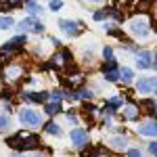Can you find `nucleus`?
Masks as SVG:
<instances>
[{"label":"nucleus","mask_w":157,"mask_h":157,"mask_svg":"<svg viewBox=\"0 0 157 157\" xmlns=\"http://www.w3.org/2000/svg\"><path fill=\"white\" fill-rule=\"evenodd\" d=\"M50 67H71V55H69V50H61L59 55H55L52 63L46 65V69H50Z\"/></svg>","instance_id":"nucleus-1"},{"label":"nucleus","mask_w":157,"mask_h":157,"mask_svg":"<svg viewBox=\"0 0 157 157\" xmlns=\"http://www.w3.org/2000/svg\"><path fill=\"white\" fill-rule=\"evenodd\" d=\"M147 27H149V23H147L145 17H136V19H132V21H130V32H132L134 36L145 38V36H147V32H149Z\"/></svg>","instance_id":"nucleus-2"},{"label":"nucleus","mask_w":157,"mask_h":157,"mask_svg":"<svg viewBox=\"0 0 157 157\" xmlns=\"http://www.w3.org/2000/svg\"><path fill=\"white\" fill-rule=\"evenodd\" d=\"M103 73H105V78H107L109 82L120 80V69H117V65H115L113 59H107V63L103 65Z\"/></svg>","instance_id":"nucleus-3"},{"label":"nucleus","mask_w":157,"mask_h":157,"mask_svg":"<svg viewBox=\"0 0 157 157\" xmlns=\"http://www.w3.org/2000/svg\"><path fill=\"white\" fill-rule=\"evenodd\" d=\"M23 78V67L19 65H9L6 71H4V82H17Z\"/></svg>","instance_id":"nucleus-4"},{"label":"nucleus","mask_w":157,"mask_h":157,"mask_svg":"<svg viewBox=\"0 0 157 157\" xmlns=\"http://www.w3.org/2000/svg\"><path fill=\"white\" fill-rule=\"evenodd\" d=\"M71 143H73V147H78V149H84V147L88 145V134H86L84 130H80V128H75V130H71Z\"/></svg>","instance_id":"nucleus-5"},{"label":"nucleus","mask_w":157,"mask_h":157,"mask_svg":"<svg viewBox=\"0 0 157 157\" xmlns=\"http://www.w3.org/2000/svg\"><path fill=\"white\" fill-rule=\"evenodd\" d=\"M19 120L23 121V124H29V126H38V124H40V115H38L36 111L23 109V111L19 113Z\"/></svg>","instance_id":"nucleus-6"},{"label":"nucleus","mask_w":157,"mask_h":157,"mask_svg":"<svg viewBox=\"0 0 157 157\" xmlns=\"http://www.w3.org/2000/svg\"><path fill=\"white\" fill-rule=\"evenodd\" d=\"M25 44V36H17L13 38L11 42H6L4 46H2V52H15V50H21Z\"/></svg>","instance_id":"nucleus-7"},{"label":"nucleus","mask_w":157,"mask_h":157,"mask_svg":"<svg viewBox=\"0 0 157 157\" xmlns=\"http://www.w3.org/2000/svg\"><path fill=\"white\" fill-rule=\"evenodd\" d=\"M138 67L140 69H149L151 65H153V55L149 52V50H143V52H138Z\"/></svg>","instance_id":"nucleus-8"},{"label":"nucleus","mask_w":157,"mask_h":157,"mask_svg":"<svg viewBox=\"0 0 157 157\" xmlns=\"http://www.w3.org/2000/svg\"><path fill=\"white\" fill-rule=\"evenodd\" d=\"M59 25H61V29L65 32V34H69V36H75V34H80V27H78V23L75 21H59Z\"/></svg>","instance_id":"nucleus-9"},{"label":"nucleus","mask_w":157,"mask_h":157,"mask_svg":"<svg viewBox=\"0 0 157 157\" xmlns=\"http://www.w3.org/2000/svg\"><path fill=\"white\" fill-rule=\"evenodd\" d=\"M21 97H23L25 101H29V103H44V101L48 98V94H46V92H23Z\"/></svg>","instance_id":"nucleus-10"},{"label":"nucleus","mask_w":157,"mask_h":157,"mask_svg":"<svg viewBox=\"0 0 157 157\" xmlns=\"http://www.w3.org/2000/svg\"><path fill=\"white\" fill-rule=\"evenodd\" d=\"M138 132L143 136H157V121H147L138 128Z\"/></svg>","instance_id":"nucleus-11"},{"label":"nucleus","mask_w":157,"mask_h":157,"mask_svg":"<svg viewBox=\"0 0 157 157\" xmlns=\"http://www.w3.org/2000/svg\"><path fill=\"white\" fill-rule=\"evenodd\" d=\"M121 113H124V117H126V120H138V107L132 105V103H130V105H126Z\"/></svg>","instance_id":"nucleus-12"},{"label":"nucleus","mask_w":157,"mask_h":157,"mask_svg":"<svg viewBox=\"0 0 157 157\" xmlns=\"http://www.w3.org/2000/svg\"><path fill=\"white\" fill-rule=\"evenodd\" d=\"M136 88H138V92H151V90L155 88V80H147V78H143V80L136 84Z\"/></svg>","instance_id":"nucleus-13"},{"label":"nucleus","mask_w":157,"mask_h":157,"mask_svg":"<svg viewBox=\"0 0 157 157\" xmlns=\"http://www.w3.org/2000/svg\"><path fill=\"white\" fill-rule=\"evenodd\" d=\"M65 84L71 86V88H78V86L84 84V75H80V73H75V75H69V78L65 80Z\"/></svg>","instance_id":"nucleus-14"},{"label":"nucleus","mask_w":157,"mask_h":157,"mask_svg":"<svg viewBox=\"0 0 157 157\" xmlns=\"http://www.w3.org/2000/svg\"><path fill=\"white\" fill-rule=\"evenodd\" d=\"M109 145L113 147L115 151H124V149H126V138H111Z\"/></svg>","instance_id":"nucleus-15"},{"label":"nucleus","mask_w":157,"mask_h":157,"mask_svg":"<svg viewBox=\"0 0 157 157\" xmlns=\"http://www.w3.org/2000/svg\"><path fill=\"white\" fill-rule=\"evenodd\" d=\"M120 80H124V84H130L132 82V69H128V67L120 69Z\"/></svg>","instance_id":"nucleus-16"},{"label":"nucleus","mask_w":157,"mask_h":157,"mask_svg":"<svg viewBox=\"0 0 157 157\" xmlns=\"http://www.w3.org/2000/svg\"><path fill=\"white\" fill-rule=\"evenodd\" d=\"M44 111L48 113V115H55V113H61V105L55 101V103H50V105H46L44 107Z\"/></svg>","instance_id":"nucleus-17"},{"label":"nucleus","mask_w":157,"mask_h":157,"mask_svg":"<svg viewBox=\"0 0 157 157\" xmlns=\"http://www.w3.org/2000/svg\"><path fill=\"white\" fill-rule=\"evenodd\" d=\"M21 2H23V0H2L0 6H2V9H15V6H19Z\"/></svg>","instance_id":"nucleus-18"},{"label":"nucleus","mask_w":157,"mask_h":157,"mask_svg":"<svg viewBox=\"0 0 157 157\" xmlns=\"http://www.w3.org/2000/svg\"><path fill=\"white\" fill-rule=\"evenodd\" d=\"M140 107L147 109L149 113H153V111H155V101H151V98H147V101H140Z\"/></svg>","instance_id":"nucleus-19"},{"label":"nucleus","mask_w":157,"mask_h":157,"mask_svg":"<svg viewBox=\"0 0 157 157\" xmlns=\"http://www.w3.org/2000/svg\"><path fill=\"white\" fill-rule=\"evenodd\" d=\"M34 25H36V21H34L32 17H27V19H23V21L19 23V27H21V29H34Z\"/></svg>","instance_id":"nucleus-20"},{"label":"nucleus","mask_w":157,"mask_h":157,"mask_svg":"<svg viewBox=\"0 0 157 157\" xmlns=\"http://www.w3.org/2000/svg\"><path fill=\"white\" fill-rule=\"evenodd\" d=\"M46 132L48 134H61V128L55 124V121H48V124H46Z\"/></svg>","instance_id":"nucleus-21"},{"label":"nucleus","mask_w":157,"mask_h":157,"mask_svg":"<svg viewBox=\"0 0 157 157\" xmlns=\"http://www.w3.org/2000/svg\"><path fill=\"white\" fill-rule=\"evenodd\" d=\"M13 27V19L11 17H0V29H9Z\"/></svg>","instance_id":"nucleus-22"},{"label":"nucleus","mask_w":157,"mask_h":157,"mask_svg":"<svg viewBox=\"0 0 157 157\" xmlns=\"http://www.w3.org/2000/svg\"><path fill=\"white\" fill-rule=\"evenodd\" d=\"M107 15H109V9H105V11H98V13H94V19H97V21H103Z\"/></svg>","instance_id":"nucleus-23"},{"label":"nucleus","mask_w":157,"mask_h":157,"mask_svg":"<svg viewBox=\"0 0 157 157\" xmlns=\"http://www.w3.org/2000/svg\"><path fill=\"white\" fill-rule=\"evenodd\" d=\"M103 111H105V115H113V113H115V105H111V103H107Z\"/></svg>","instance_id":"nucleus-24"},{"label":"nucleus","mask_w":157,"mask_h":157,"mask_svg":"<svg viewBox=\"0 0 157 157\" xmlns=\"http://www.w3.org/2000/svg\"><path fill=\"white\" fill-rule=\"evenodd\" d=\"M61 6H63V0H50V9L52 11H59Z\"/></svg>","instance_id":"nucleus-25"},{"label":"nucleus","mask_w":157,"mask_h":157,"mask_svg":"<svg viewBox=\"0 0 157 157\" xmlns=\"http://www.w3.org/2000/svg\"><path fill=\"white\" fill-rule=\"evenodd\" d=\"M4 128H9V117L6 115H0V130H4Z\"/></svg>","instance_id":"nucleus-26"},{"label":"nucleus","mask_w":157,"mask_h":157,"mask_svg":"<svg viewBox=\"0 0 157 157\" xmlns=\"http://www.w3.org/2000/svg\"><path fill=\"white\" fill-rule=\"evenodd\" d=\"M0 97L4 98V101H6V98H11V97H13V90H11V88H4V90H2V94H0Z\"/></svg>","instance_id":"nucleus-27"},{"label":"nucleus","mask_w":157,"mask_h":157,"mask_svg":"<svg viewBox=\"0 0 157 157\" xmlns=\"http://www.w3.org/2000/svg\"><path fill=\"white\" fill-rule=\"evenodd\" d=\"M151 11H153V19H155V32H157V0L153 2V6H151Z\"/></svg>","instance_id":"nucleus-28"},{"label":"nucleus","mask_w":157,"mask_h":157,"mask_svg":"<svg viewBox=\"0 0 157 157\" xmlns=\"http://www.w3.org/2000/svg\"><path fill=\"white\" fill-rule=\"evenodd\" d=\"M103 55H105V59H111V57H113V50L109 48V46H105V50H103Z\"/></svg>","instance_id":"nucleus-29"},{"label":"nucleus","mask_w":157,"mask_h":157,"mask_svg":"<svg viewBox=\"0 0 157 157\" xmlns=\"http://www.w3.org/2000/svg\"><path fill=\"white\" fill-rule=\"evenodd\" d=\"M149 153H151V155H157V143H151V145H149Z\"/></svg>","instance_id":"nucleus-30"},{"label":"nucleus","mask_w":157,"mask_h":157,"mask_svg":"<svg viewBox=\"0 0 157 157\" xmlns=\"http://www.w3.org/2000/svg\"><path fill=\"white\" fill-rule=\"evenodd\" d=\"M92 97V92H88V90H82V92H80V98H90Z\"/></svg>","instance_id":"nucleus-31"},{"label":"nucleus","mask_w":157,"mask_h":157,"mask_svg":"<svg viewBox=\"0 0 157 157\" xmlns=\"http://www.w3.org/2000/svg\"><path fill=\"white\" fill-rule=\"evenodd\" d=\"M61 98H63V92H55L52 94V101H57V103H61Z\"/></svg>","instance_id":"nucleus-32"},{"label":"nucleus","mask_w":157,"mask_h":157,"mask_svg":"<svg viewBox=\"0 0 157 157\" xmlns=\"http://www.w3.org/2000/svg\"><path fill=\"white\" fill-rule=\"evenodd\" d=\"M128 155H132V157H138V155H140V151H138V149H130V151H128Z\"/></svg>","instance_id":"nucleus-33"},{"label":"nucleus","mask_w":157,"mask_h":157,"mask_svg":"<svg viewBox=\"0 0 157 157\" xmlns=\"http://www.w3.org/2000/svg\"><path fill=\"white\" fill-rule=\"evenodd\" d=\"M109 103H111V105H115V107H120V105H121V98H111Z\"/></svg>","instance_id":"nucleus-34"},{"label":"nucleus","mask_w":157,"mask_h":157,"mask_svg":"<svg viewBox=\"0 0 157 157\" xmlns=\"http://www.w3.org/2000/svg\"><path fill=\"white\" fill-rule=\"evenodd\" d=\"M92 153H97V155H107V151H105V149H94Z\"/></svg>","instance_id":"nucleus-35"},{"label":"nucleus","mask_w":157,"mask_h":157,"mask_svg":"<svg viewBox=\"0 0 157 157\" xmlns=\"http://www.w3.org/2000/svg\"><path fill=\"white\" fill-rule=\"evenodd\" d=\"M90 2H101V0H90Z\"/></svg>","instance_id":"nucleus-36"},{"label":"nucleus","mask_w":157,"mask_h":157,"mask_svg":"<svg viewBox=\"0 0 157 157\" xmlns=\"http://www.w3.org/2000/svg\"><path fill=\"white\" fill-rule=\"evenodd\" d=\"M155 90H157V80H155Z\"/></svg>","instance_id":"nucleus-37"},{"label":"nucleus","mask_w":157,"mask_h":157,"mask_svg":"<svg viewBox=\"0 0 157 157\" xmlns=\"http://www.w3.org/2000/svg\"><path fill=\"white\" fill-rule=\"evenodd\" d=\"M0 67H2V61H0Z\"/></svg>","instance_id":"nucleus-38"}]
</instances>
